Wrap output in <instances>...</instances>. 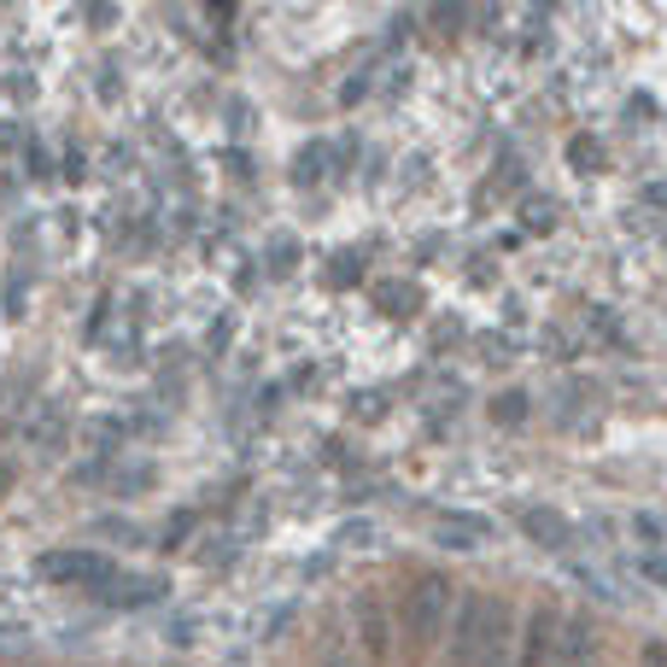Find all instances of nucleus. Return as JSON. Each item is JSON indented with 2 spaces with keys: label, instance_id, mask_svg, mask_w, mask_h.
<instances>
[{
  "label": "nucleus",
  "instance_id": "obj_1",
  "mask_svg": "<svg viewBox=\"0 0 667 667\" xmlns=\"http://www.w3.org/2000/svg\"><path fill=\"white\" fill-rule=\"evenodd\" d=\"M451 627V667H515V609L504 597L463 592Z\"/></svg>",
  "mask_w": 667,
  "mask_h": 667
},
{
  "label": "nucleus",
  "instance_id": "obj_2",
  "mask_svg": "<svg viewBox=\"0 0 667 667\" xmlns=\"http://www.w3.org/2000/svg\"><path fill=\"white\" fill-rule=\"evenodd\" d=\"M451 603H456L451 579H440V574H422V579H415V586L404 592V609H399L404 633H410L415 644H440L445 620H451Z\"/></svg>",
  "mask_w": 667,
  "mask_h": 667
},
{
  "label": "nucleus",
  "instance_id": "obj_3",
  "mask_svg": "<svg viewBox=\"0 0 667 667\" xmlns=\"http://www.w3.org/2000/svg\"><path fill=\"white\" fill-rule=\"evenodd\" d=\"M112 574H117V562H106L100 551H48V556H41V579H53V586L100 592Z\"/></svg>",
  "mask_w": 667,
  "mask_h": 667
},
{
  "label": "nucleus",
  "instance_id": "obj_4",
  "mask_svg": "<svg viewBox=\"0 0 667 667\" xmlns=\"http://www.w3.org/2000/svg\"><path fill=\"white\" fill-rule=\"evenodd\" d=\"M556 638H562V615L527 609L515 620V667H556Z\"/></svg>",
  "mask_w": 667,
  "mask_h": 667
},
{
  "label": "nucleus",
  "instance_id": "obj_5",
  "mask_svg": "<svg viewBox=\"0 0 667 667\" xmlns=\"http://www.w3.org/2000/svg\"><path fill=\"white\" fill-rule=\"evenodd\" d=\"M94 597L112 603V609H141V603H158V597H164V579H147V574H112Z\"/></svg>",
  "mask_w": 667,
  "mask_h": 667
},
{
  "label": "nucleus",
  "instance_id": "obj_6",
  "mask_svg": "<svg viewBox=\"0 0 667 667\" xmlns=\"http://www.w3.org/2000/svg\"><path fill=\"white\" fill-rule=\"evenodd\" d=\"M358 627H363L369 656H387V650H392V620H387V609H381L374 597H363V603H358Z\"/></svg>",
  "mask_w": 667,
  "mask_h": 667
}]
</instances>
